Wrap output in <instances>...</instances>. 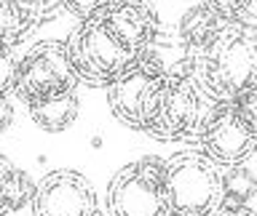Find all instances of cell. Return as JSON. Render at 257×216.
<instances>
[{
	"label": "cell",
	"instance_id": "1",
	"mask_svg": "<svg viewBox=\"0 0 257 216\" xmlns=\"http://www.w3.org/2000/svg\"><path fill=\"white\" fill-rule=\"evenodd\" d=\"M185 64L222 104H233L257 83V27L225 19L196 51H185Z\"/></svg>",
	"mask_w": 257,
	"mask_h": 216
},
{
	"label": "cell",
	"instance_id": "2",
	"mask_svg": "<svg viewBox=\"0 0 257 216\" xmlns=\"http://www.w3.org/2000/svg\"><path fill=\"white\" fill-rule=\"evenodd\" d=\"M222 102H217L204 88V83L193 75V70L180 59L172 64L164 102H161L158 118L150 126L148 136L158 142H193L198 144L206 134L209 123L220 112Z\"/></svg>",
	"mask_w": 257,
	"mask_h": 216
},
{
	"label": "cell",
	"instance_id": "3",
	"mask_svg": "<svg viewBox=\"0 0 257 216\" xmlns=\"http://www.w3.org/2000/svg\"><path fill=\"white\" fill-rule=\"evenodd\" d=\"M166 195L172 216H214L225 203V174L201 150L166 160Z\"/></svg>",
	"mask_w": 257,
	"mask_h": 216
},
{
	"label": "cell",
	"instance_id": "4",
	"mask_svg": "<svg viewBox=\"0 0 257 216\" xmlns=\"http://www.w3.org/2000/svg\"><path fill=\"white\" fill-rule=\"evenodd\" d=\"M169 75H172V64H166L156 51H148L107 88V104L112 115L132 131L148 134L158 118Z\"/></svg>",
	"mask_w": 257,
	"mask_h": 216
},
{
	"label": "cell",
	"instance_id": "5",
	"mask_svg": "<svg viewBox=\"0 0 257 216\" xmlns=\"http://www.w3.org/2000/svg\"><path fill=\"white\" fill-rule=\"evenodd\" d=\"M67 51L78 78L94 88H110L137 59H142L104 27L99 14L83 19L72 30L67 38Z\"/></svg>",
	"mask_w": 257,
	"mask_h": 216
},
{
	"label": "cell",
	"instance_id": "6",
	"mask_svg": "<svg viewBox=\"0 0 257 216\" xmlns=\"http://www.w3.org/2000/svg\"><path fill=\"white\" fill-rule=\"evenodd\" d=\"M107 216H172L166 195V160L145 155L112 174Z\"/></svg>",
	"mask_w": 257,
	"mask_h": 216
},
{
	"label": "cell",
	"instance_id": "7",
	"mask_svg": "<svg viewBox=\"0 0 257 216\" xmlns=\"http://www.w3.org/2000/svg\"><path fill=\"white\" fill-rule=\"evenodd\" d=\"M80 83L75 67L70 62L67 43L62 40H43L35 43L22 56L19 80H16V99L24 107L62 94H72Z\"/></svg>",
	"mask_w": 257,
	"mask_h": 216
},
{
	"label": "cell",
	"instance_id": "8",
	"mask_svg": "<svg viewBox=\"0 0 257 216\" xmlns=\"http://www.w3.org/2000/svg\"><path fill=\"white\" fill-rule=\"evenodd\" d=\"M30 206L32 216H99L94 184L72 168L48 171L38 182Z\"/></svg>",
	"mask_w": 257,
	"mask_h": 216
},
{
	"label": "cell",
	"instance_id": "9",
	"mask_svg": "<svg viewBox=\"0 0 257 216\" xmlns=\"http://www.w3.org/2000/svg\"><path fill=\"white\" fill-rule=\"evenodd\" d=\"M198 150L206 158H212L220 168H236L252 158V152L257 150V131L238 112L236 102L222 104L214 120L209 123L206 134L201 136Z\"/></svg>",
	"mask_w": 257,
	"mask_h": 216
},
{
	"label": "cell",
	"instance_id": "10",
	"mask_svg": "<svg viewBox=\"0 0 257 216\" xmlns=\"http://www.w3.org/2000/svg\"><path fill=\"white\" fill-rule=\"evenodd\" d=\"M99 16L104 27L132 54L145 56L153 51V40L158 35V11L150 0H110Z\"/></svg>",
	"mask_w": 257,
	"mask_h": 216
},
{
	"label": "cell",
	"instance_id": "11",
	"mask_svg": "<svg viewBox=\"0 0 257 216\" xmlns=\"http://www.w3.org/2000/svg\"><path fill=\"white\" fill-rule=\"evenodd\" d=\"M38 184L24 171H19L6 155L0 158V216H11L27 203H32Z\"/></svg>",
	"mask_w": 257,
	"mask_h": 216
},
{
	"label": "cell",
	"instance_id": "12",
	"mask_svg": "<svg viewBox=\"0 0 257 216\" xmlns=\"http://www.w3.org/2000/svg\"><path fill=\"white\" fill-rule=\"evenodd\" d=\"M78 107H80L78 96L72 91V94H62V96H54V99L30 104L27 112H30L32 123L38 128H43L48 134H59V131H64V128H70L75 123Z\"/></svg>",
	"mask_w": 257,
	"mask_h": 216
},
{
	"label": "cell",
	"instance_id": "13",
	"mask_svg": "<svg viewBox=\"0 0 257 216\" xmlns=\"http://www.w3.org/2000/svg\"><path fill=\"white\" fill-rule=\"evenodd\" d=\"M222 22H225L222 16H217L212 8L204 6V3L196 6V8H190V11L182 16V22H180L182 48H185V51H196V48H201L217 32V27H220Z\"/></svg>",
	"mask_w": 257,
	"mask_h": 216
},
{
	"label": "cell",
	"instance_id": "14",
	"mask_svg": "<svg viewBox=\"0 0 257 216\" xmlns=\"http://www.w3.org/2000/svg\"><path fill=\"white\" fill-rule=\"evenodd\" d=\"M38 16L35 11H30L19 0H3L0 6V38H3V51L19 46L24 38L35 30Z\"/></svg>",
	"mask_w": 257,
	"mask_h": 216
},
{
	"label": "cell",
	"instance_id": "15",
	"mask_svg": "<svg viewBox=\"0 0 257 216\" xmlns=\"http://www.w3.org/2000/svg\"><path fill=\"white\" fill-rule=\"evenodd\" d=\"M257 195V176L244 166H236L225 174V203H241L246 206V200Z\"/></svg>",
	"mask_w": 257,
	"mask_h": 216
},
{
	"label": "cell",
	"instance_id": "16",
	"mask_svg": "<svg viewBox=\"0 0 257 216\" xmlns=\"http://www.w3.org/2000/svg\"><path fill=\"white\" fill-rule=\"evenodd\" d=\"M3 88H0V94L11 96L16 91V80H19V67H22V59H16L14 56V48H8V51H3Z\"/></svg>",
	"mask_w": 257,
	"mask_h": 216
},
{
	"label": "cell",
	"instance_id": "17",
	"mask_svg": "<svg viewBox=\"0 0 257 216\" xmlns=\"http://www.w3.org/2000/svg\"><path fill=\"white\" fill-rule=\"evenodd\" d=\"M64 11L78 16L80 22L83 19H91V16H96L99 11H104V8L110 6V0H62Z\"/></svg>",
	"mask_w": 257,
	"mask_h": 216
},
{
	"label": "cell",
	"instance_id": "18",
	"mask_svg": "<svg viewBox=\"0 0 257 216\" xmlns=\"http://www.w3.org/2000/svg\"><path fill=\"white\" fill-rule=\"evenodd\" d=\"M222 19H241V14L252 6V0H201Z\"/></svg>",
	"mask_w": 257,
	"mask_h": 216
},
{
	"label": "cell",
	"instance_id": "19",
	"mask_svg": "<svg viewBox=\"0 0 257 216\" xmlns=\"http://www.w3.org/2000/svg\"><path fill=\"white\" fill-rule=\"evenodd\" d=\"M236 107H238V112L246 118V123L257 131V83L252 86V88H246L244 94L236 99Z\"/></svg>",
	"mask_w": 257,
	"mask_h": 216
},
{
	"label": "cell",
	"instance_id": "20",
	"mask_svg": "<svg viewBox=\"0 0 257 216\" xmlns=\"http://www.w3.org/2000/svg\"><path fill=\"white\" fill-rule=\"evenodd\" d=\"M214 216H257V211H252L249 206H241V203H222V208Z\"/></svg>",
	"mask_w": 257,
	"mask_h": 216
},
{
	"label": "cell",
	"instance_id": "21",
	"mask_svg": "<svg viewBox=\"0 0 257 216\" xmlns=\"http://www.w3.org/2000/svg\"><path fill=\"white\" fill-rule=\"evenodd\" d=\"M0 112H3V123H0V131H8V126H11V104H8V99L3 96V102H0Z\"/></svg>",
	"mask_w": 257,
	"mask_h": 216
}]
</instances>
